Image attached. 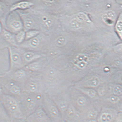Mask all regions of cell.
I'll return each instance as SVG.
<instances>
[{
	"mask_svg": "<svg viewBox=\"0 0 122 122\" xmlns=\"http://www.w3.org/2000/svg\"><path fill=\"white\" fill-rule=\"evenodd\" d=\"M97 115L96 112L95 111H92L89 112V117L90 118H94Z\"/></svg>",
	"mask_w": 122,
	"mask_h": 122,
	"instance_id": "19",
	"label": "cell"
},
{
	"mask_svg": "<svg viewBox=\"0 0 122 122\" xmlns=\"http://www.w3.org/2000/svg\"><path fill=\"white\" fill-rule=\"evenodd\" d=\"M11 118L6 109L2 104L0 106V122H12Z\"/></svg>",
	"mask_w": 122,
	"mask_h": 122,
	"instance_id": "11",
	"label": "cell"
},
{
	"mask_svg": "<svg viewBox=\"0 0 122 122\" xmlns=\"http://www.w3.org/2000/svg\"><path fill=\"white\" fill-rule=\"evenodd\" d=\"M0 22L4 28L15 35L24 30L22 19L16 11L10 12L5 18L0 19Z\"/></svg>",
	"mask_w": 122,
	"mask_h": 122,
	"instance_id": "2",
	"label": "cell"
},
{
	"mask_svg": "<svg viewBox=\"0 0 122 122\" xmlns=\"http://www.w3.org/2000/svg\"><path fill=\"white\" fill-rule=\"evenodd\" d=\"M120 80L122 82V76L120 77Z\"/></svg>",
	"mask_w": 122,
	"mask_h": 122,
	"instance_id": "28",
	"label": "cell"
},
{
	"mask_svg": "<svg viewBox=\"0 0 122 122\" xmlns=\"http://www.w3.org/2000/svg\"><path fill=\"white\" fill-rule=\"evenodd\" d=\"M26 74L25 71L21 68L15 71L14 75L17 79L20 80L25 78Z\"/></svg>",
	"mask_w": 122,
	"mask_h": 122,
	"instance_id": "16",
	"label": "cell"
},
{
	"mask_svg": "<svg viewBox=\"0 0 122 122\" xmlns=\"http://www.w3.org/2000/svg\"><path fill=\"white\" fill-rule=\"evenodd\" d=\"M88 122H96L94 120H92Z\"/></svg>",
	"mask_w": 122,
	"mask_h": 122,
	"instance_id": "27",
	"label": "cell"
},
{
	"mask_svg": "<svg viewBox=\"0 0 122 122\" xmlns=\"http://www.w3.org/2000/svg\"><path fill=\"white\" fill-rule=\"evenodd\" d=\"M112 119V115L108 113H107V122H109L111 121Z\"/></svg>",
	"mask_w": 122,
	"mask_h": 122,
	"instance_id": "24",
	"label": "cell"
},
{
	"mask_svg": "<svg viewBox=\"0 0 122 122\" xmlns=\"http://www.w3.org/2000/svg\"><path fill=\"white\" fill-rule=\"evenodd\" d=\"M101 120L102 122H107V113H104L101 117Z\"/></svg>",
	"mask_w": 122,
	"mask_h": 122,
	"instance_id": "22",
	"label": "cell"
},
{
	"mask_svg": "<svg viewBox=\"0 0 122 122\" xmlns=\"http://www.w3.org/2000/svg\"><path fill=\"white\" fill-rule=\"evenodd\" d=\"M21 49L22 58L25 64H30L40 59L41 58V55L40 52L30 50L24 51L23 49Z\"/></svg>",
	"mask_w": 122,
	"mask_h": 122,
	"instance_id": "10",
	"label": "cell"
},
{
	"mask_svg": "<svg viewBox=\"0 0 122 122\" xmlns=\"http://www.w3.org/2000/svg\"><path fill=\"white\" fill-rule=\"evenodd\" d=\"M74 111L72 108H70L67 110L66 113L67 115L68 116H71L74 114Z\"/></svg>",
	"mask_w": 122,
	"mask_h": 122,
	"instance_id": "21",
	"label": "cell"
},
{
	"mask_svg": "<svg viewBox=\"0 0 122 122\" xmlns=\"http://www.w3.org/2000/svg\"><path fill=\"white\" fill-rule=\"evenodd\" d=\"M25 37L26 32L24 30L20 31L16 34V41L19 46L25 41Z\"/></svg>",
	"mask_w": 122,
	"mask_h": 122,
	"instance_id": "13",
	"label": "cell"
},
{
	"mask_svg": "<svg viewBox=\"0 0 122 122\" xmlns=\"http://www.w3.org/2000/svg\"><path fill=\"white\" fill-rule=\"evenodd\" d=\"M115 14L114 12L112 11H109L106 12L103 16L105 21H107L108 23L111 24L113 23V21L115 19Z\"/></svg>",
	"mask_w": 122,
	"mask_h": 122,
	"instance_id": "15",
	"label": "cell"
},
{
	"mask_svg": "<svg viewBox=\"0 0 122 122\" xmlns=\"http://www.w3.org/2000/svg\"></svg>",
	"mask_w": 122,
	"mask_h": 122,
	"instance_id": "30",
	"label": "cell"
},
{
	"mask_svg": "<svg viewBox=\"0 0 122 122\" xmlns=\"http://www.w3.org/2000/svg\"><path fill=\"white\" fill-rule=\"evenodd\" d=\"M26 118L41 106L43 95L41 94L23 93L19 98Z\"/></svg>",
	"mask_w": 122,
	"mask_h": 122,
	"instance_id": "1",
	"label": "cell"
},
{
	"mask_svg": "<svg viewBox=\"0 0 122 122\" xmlns=\"http://www.w3.org/2000/svg\"><path fill=\"white\" fill-rule=\"evenodd\" d=\"M8 48L10 61L9 71H15L23 68L25 64L22 58L21 49L13 46H10Z\"/></svg>",
	"mask_w": 122,
	"mask_h": 122,
	"instance_id": "3",
	"label": "cell"
},
{
	"mask_svg": "<svg viewBox=\"0 0 122 122\" xmlns=\"http://www.w3.org/2000/svg\"><path fill=\"white\" fill-rule=\"evenodd\" d=\"M0 39L1 42H4L3 43H6L8 47L10 46L19 47L16 41V35L11 33L4 28L2 31L0 32Z\"/></svg>",
	"mask_w": 122,
	"mask_h": 122,
	"instance_id": "8",
	"label": "cell"
},
{
	"mask_svg": "<svg viewBox=\"0 0 122 122\" xmlns=\"http://www.w3.org/2000/svg\"><path fill=\"white\" fill-rule=\"evenodd\" d=\"M113 92L116 95H120L122 93V87L119 85L115 86L113 89Z\"/></svg>",
	"mask_w": 122,
	"mask_h": 122,
	"instance_id": "17",
	"label": "cell"
},
{
	"mask_svg": "<svg viewBox=\"0 0 122 122\" xmlns=\"http://www.w3.org/2000/svg\"><path fill=\"white\" fill-rule=\"evenodd\" d=\"M89 95L91 97H94L95 95V92L93 90H91L89 92Z\"/></svg>",
	"mask_w": 122,
	"mask_h": 122,
	"instance_id": "25",
	"label": "cell"
},
{
	"mask_svg": "<svg viewBox=\"0 0 122 122\" xmlns=\"http://www.w3.org/2000/svg\"><path fill=\"white\" fill-rule=\"evenodd\" d=\"M43 33L41 32L38 35L34 38L25 41L19 47L24 50L40 52L43 45L44 37Z\"/></svg>",
	"mask_w": 122,
	"mask_h": 122,
	"instance_id": "5",
	"label": "cell"
},
{
	"mask_svg": "<svg viewBox=\"0 0 122 122\" xmlns=\"http://www.w3.org/2000/svg\"><path fill=\"white\" fill-rule=\"evenodd\" d=\"M19 13L22 19L24 30L26 32L33 29L39 30L36 20L29 9L16 11Z\"/></svg>",
	"mask_w": 122,
	"mask_h": 122,
	"instance_id": "6",
	"label": "cell"
},
{
	"mask_svg": "<svg viewBox=\"0 0 122 122\" xmlns=\"http://www.w3.org/2000/svg\"><path fill=\"white\" fill-rule=\"evenodd\" d=\"M35 4L32 1L23 0L12 4L10 6V12L18 10H26L34 6Z\"/></svg>",
	"mask_w": 122,
	"mask_h": 122,
	"instance_id": "9",
	"label": "cell"
},
{
	"mask_svg": "<svg viewBox=\"0 0 122 122\" xmlns=\"http://www.w3.org/2000/svg\"><path fill=\"white\" fill-rule=\"evenodd\" d=\"M41 58L27 64V68L31 71H36L38 70L41 68Z\"/></svg>",
	"mask_w": 122,
	"mask_h": 122,
	"instance_id": "14",
	"label": "cell"
},
{
	"mask_svg": "<svg viewBox=\"0 0 122 122\" xmlns=\"http://www.w3.org/2000/svg\"><path fill=\"white\" fill-rule=\"evenodd\" d=\"M40 31L38 29H33L26 32L25 39V41L30 40L36 37L41 33Z\"/></svg>",
	"mask_w": 122,
	"mask_h": 122,
	"instance_id": "12",
	"label": "cell"
},
{
	"mask_svg": "<svg viewBox=\"0 0 122 122\" xmlns=\"http://www.w3.org/2000/svg\"><path fill=\"white\" fill-rule=\"evenodd\" d=\"M119 122H122V121H121Z\"/></svg>",
	"mask_w": 122,
	"mask_h": 122,
	"instance_id": "29",
	"label": "cell"
},
{
	"mask_svg": "<svg viewBox=\"0 0 122 122\" xmlns=\"http://www.w3.org/2000/svg\"><path fill=\"white\" fill-rule=\"evenodd\" d=\"M50 102L46 96L43 95L41 106L43 110L53 122L61 121L62 115L58 108Z\"/></svg>",
	"mask_w": 122,
	"mask_h": 122,
	"instance_id": "4",
	"label": "cell"
},
{
	"mask_svg": "<svg viewBox=\"0 0 122 122\" xmlns=\"http://www.w3.org/2000/svg\"><path fill=\"white\" fill-rule=\"evenodd\" d=\"M12 122H27L25 119H19V120H14Z\"/></svg>",
	"mask_w": 122,
	"mask_h": 122,
	"instance_id": "26",
	"label": "cell"
},
{
	"mask_svg": "<svg viewBox=\"0 0 122 122\" xmlns=\"http://www.w3.org/2000/svg\"><path fill=\"white\" fill-rule=\"evenodd\" d=\"M27 122H53L46 114L41 106L26 118Z\"/></svg>",
	"mask_w": 122,
	"mask_h": 122,
	"instance_id": "7",
	"label": "cell"
},
{
	"mask_svg": "<svg viewBox=\"0 0 122 122\" xmlns=\"http://www.w3.org/2000/svg\"><path fill=\"white\" fill-rule=\"evenodd\" d=\"M116 28L118 32H122V21H119L117 22L116 26Z\"/></svg>",
	"mask_w": 122,
	"mask_h": 122,
	"instance_id": "18",
	"label": "cell"
},
{
	"mask_svg": "<svg viewBox=\"0 0 122 122\" xmlns=\"http://www.w3.org/2000/svg\"><path fill=\"white\" fill-rule=\"evenodd\" d=\"M85 99L83 98H80L78 100V103L80 106H83L85 104Z\"/></svg>",
	"mask_w": 122,
	"mask_h": 122,
	"instance_id": "23",
	"label": "cell"
},
{
	"mask_svg": "<svg viewBox=\"0 0 122 122\" xmlns=\"http://www.w3.org/2000/svg\"><path fill=\"white\" fill-rule=\"evenodd\" d=\"M119 98L117 96H112L110 98V100L111 102L112 103H116L118 101Z\"/></svg>",
	"mask_w": 122,
	"mask_h": 122,
	"instance_id": "20",
	"label": "cell"
}]
</instances>
